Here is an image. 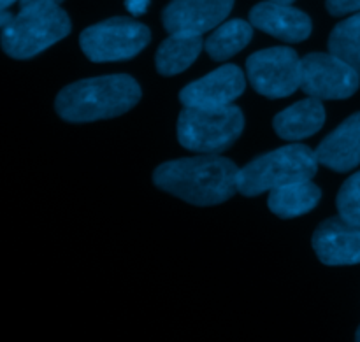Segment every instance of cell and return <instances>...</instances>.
<instances>
[{"mask_svg":"<svg viewBox=\"0 0 360 342\" xmlns=\"http://www.w3.org/2000/svg\"><path fill=\"white\" fill-rule=\"evenodd\" d=\"M11 20H13V14L7 13V11H0V28L6 27Z\"/></svg>","mask_w":360,"mask_h":342,"instance_id":"cell-23","label":"cell"},{"mask_svg":"<svg viewBox=\"0 0 360 342\" xmlns=\"http://www.w3.org/2000/svg\"><path fill=\"white\" fill-rule=\"evenodd\" d=\"M313 248L326 265L360 263V227L341 216L329 218L315 230Z\"/></svg>","mask_w":360,"mask_h":342,"instance_id":"cell-11","label":"cell"},{"mask_svg":"<svg viewBox=\"0 0 360 342\" xmlns=\"http://www.w3.org/2000/svg\"><path fill=\"white\" fill-rule=\"evenodd\" d=\"M250 23L259 30L287 42H301L311 34V20L290 4L262 2L250 13Z\"/></svg>","mask_w":360,"mask_h":342,"instance_id":"cell-12","label":"cell"},{"mask_svg":"<svg viewBox=\"0 0 360 342\" xmlns=\"http://www.w3.org/2000/svg\"><path fill=\"white\" fill-rule=\"evenodd\" d=\"M319 171L315 151L302 144H290L269 151L238 172V192L255 197L290 183L309 181Z\"/></svg>","mask_w":360,"mask_h":342,"instance_id":"cell-3","label":"cell"},{"mask_svg":"<svg viewBox=\"0 0 360 342\" xmlns=\"http://www.w3.org/2000/svg\"><path fill=\"white\" fill-rule=\"evenodd\" d=\"M245 129L241 109L229 104L224 107H185L178 118V140L195 153L218 154L231 147Z\"/></svg>","mask_w":360,"mask_h":342,"instance_id":"cell-5","label":"cell"},{"mask_svg":"<svg viewBox=\"0 0 360 342\" xmlns=\"http://www.w3.org/2000/svg\"><path fill=\"white\" fill-rule=\"evenodd\" d=\"M326 121L322 100L308 97L274 116V130L285 140H301L319 132Z\"/></svg>","mask_w":360,"mask_h":342,"instance_id":"cell-14","label":"cell"},{"mask_svg":"<svg viewBox=\"0 0 360 342\" xmlns=\"http://www.w3.org/2000/svg\"><path fill=\"white\" fill-rule=\"evenodd\" d=\"M238 172L229 158L204 153L165 162L153 172V183L193 206H217L238 192Z\"/></svg>","mask_w":360,"mask_h":342,"instance_id":"cell-1","label":"cell"},{"mask_svg":"<svg viewBox=\"0 0 360 342\" xmlns=\"http://www.w3.org/2000/svg\"><path fill=\"white\" fill-rule=\"evenodd\" d=\"M202 37L197 34H171L157 51V70L162 76H176L188 69L202 51Z\"/></svg>","mask_w":360,"mask_h":342,"instance_id":"cell-15","label":"cell"},{"mask_svg":"<svg viewBox=\"0 0 360 342\" xmlns=\"http://www.w3.org/2000/svg\"><path fill=\"white\" fill-rule=\"evenodd\" d=\"M245 88L243 70L236 65H224L183 88L179 100L185 107H224L241 97Z\"/></svg>","mask_w":360,"mask_h":342,"instance_id":"cell-9","label":"cell"},{"mask_svg":"<svg viewBox=\"0 0 360 342\" xmlns=\"http://www.w3.org/2000/svg\"><path fill=\"white\" fill-rule=\"evenodd\" d=\"M326 6L333 16H345V14L359 13L360 0H327Z\"/></svg>","mask_w":360,"mask_h":342,"instance_id":"cell-20","label":"cell"},{"mask_svg":"<svg viewBox=\"0 0 360 342\" xmlns=\"http://www.w3.org/2000/svg\"><path fill=\"white\" fill-rule=\"evenodd\" d=\"M141 88L125 74L90 77L69 84L58 93L55 109L70 123H88L116 118L139 102Z\"/></svg>","mask_w":360,"mask_h":342,"instance_id":"cell-2","label":"cell"},{"mask_svg":"<svg viewBox=\"0 0 360 342\" xmlns=\"http://www.w3.org/2000/svg\"><path fill=\"white\" fill-rule=\"evenodd\" d=\"M70 34V20L60 6L20 7V13L2 28L0 44L6 55L27 60Z\"/></svg>","mask_w":360,"mask_h":342,"instance_id":"cell-4","label":"cell"},{"mask_svg":"<svg viewBox=\"0 0 360 342\" xmlns=\"http://www.w3.org/2000/svg\"><path fill=\"white\" fill-rule=\"evenodd\" d=\"M246 72L257 93L283 98L301 88V58L290 48H269L246 60Z\"/></svg>","mask_w":360,"mask_h":342,"instance_id":"cell-7","label":"cell"},{"mask_svg":"<svg viewBox=\"0 0 360 342\" xmlns=\"http://www.w3.org/2000/svg\"><path fill=\"white\" fill-rule=\"evenodd\" d=\"M320 199L322 192L309 179L271 190L267 206L280 218H297L315 209Z\"/></svg>","mask_w":360,"mask_h":342,"instance_id":"cell-16","label":"cell"},{"mask_svg":"<svg viewBox=\"0 0 360 342\" xmlns=\"http://www.w3.org/2000/svg\"><path fill=\"white\" fill-rule=\"evenodd\" d=\"M360 77L333 53H311L301 58V90L320 100H341L359 90Z\"/></svg>","mask_w":360,"mask_h":342,"instance_id":"cell-8","label":"cell"},{"mask_svg":"<svg viewBox=\"0 0 360 342\" xmlns=\"http://www.w3.org/2000/svg\"><path fill=\"white\" fill-rule=\"evenodd\" d=\"M329 53L348 63L360 77V13L341 21L330 32Z\"/></svg>","mask_w":360,"mask_h":342,"instance_id":"cell-18","label":"cell"},{"mask_svg":"<svg viewBox=\"0 0 360 342\" xmlns=\"http://www.w3.org/2000/svg\"><path fill=\"white\" fill-rule=\"evenodd\" d=\"M319 164L336 172H348L360 164V112L345 119L315 151Z\"/></svg>","mask_w":360,"mask_h":342,"instance_id":"cell-13","label":"cell"},{"mask_svg":"<svg viewBox=\"0 0 360 342\" xmlns=\"http://www.w3.org/2000/svg\"><path fill=\"white\" fill-rule=\"evenodd\" d=\"M63 0H20V7L30 6H60Z\"/></svg>","mask_w":360,"mask_h":342,"instance_id":"cell-22","label":"cell"},{"mask_svg":"<svg viewBox=\"0 0 360 342\" xmlns=\"http://www.w3.org/2000/svg\"><path fill=\"white\" fill-rule=\"evenodd\" d=\"M150 28L129 18H111L83 30L79 46L91 62L134 58L150 44Z\"/></svg>","mask_w":360,"mask_h":342,"instance_id":"cell-6","label":"cell"},{"mask_svg":"<svg viewBox=\"0 0 360 342\" xmlns=\"http://www.w3.org/2000/svg\"><path fill=\"white\" fill-rule=\"evenodd\" d=\"M234 0H172L162 20L169 34L202 35L213 30L231 14Z\"/></svg>","mask_w":360,"mask_h":342,"instance_id":"cell-10","label":"cell"},{"mask_svg":"<svg viewBox=\"0 0 360 342\" xmlns=\"http://www.w3.org/2000/svg\"><path fill=\"white\" fill-rule=\"evenodd\" d=\"M338 213L348 223L360 227V172L350 176L338 193Z\"/></svg>","mask_w":360,"mask_h":342,"instance_id":"cell-19","label":"cell"},{"mask_svg":"<svg viewBox=\"0 0 360 342\" xmlns=\"http://www.w3.org/2000/svg\"><path fill=\"white\" fill-rule=\"evenodd\" d=\"M355 339H357V341H360V327H359V330H357V334H355Z\"/></svg>","mask_w":360,"mask_h":342,"instance_id":"cell-26","label":"cell"},{"mask_svg":"<svg viewBox=\"0 0 360 342\" xmlns=\"http://www.w3.org/2000/svg\"><path fill=\"white\" fill-rule=\"evenodd\" d=\"M14 2H18V0H0V11H6L7 7L13 6Z\"/></svg>","mask_w":360,"mask_h":342,"instance_id":"cell-24","label":"cell"},{"mask_svg":"<svg viewBox=\"0 0 360 342\" xmlns=\"http://www.w3.org/2000/svg\"><path fill=\"white\" fill-rule=\"evenodd\" d=\"M125 6L130 14L141 16V14L146 13L148 6H150V0H125Z\"/></svg>","mask_w":360,"mask_h":342,"instance_id":"cell-21","label":"cell"},{"mask_svg":"<svg viewBox=\"0 0 360 342\" xmlns=\"http://www.w3.org/2000/svg\"><path fill=\"white\" fill-rule=\"evenodd\" d=\"M269 2H276V4H292L294 0H269Z\"/></svg>","mask_w":360,"mask_h":342,"instance_id":"cell-25","label":"cell"},{"mask_svg":"<svg viewBox=\"0 0 360 342\" xmlns=\"http://www.w3.org/2000/svg\"><path fill=\"white\" fill-rule=\"evenodd\" d=\"M253 25L243 20H232L220 25L213 34L207 37L206 53L217 62L231 58L236 53L245 49L253 37Z\"/></svg>","mask_w":360,"mask_h":342,"instance_id":"cell-17","label":"cell"}]
</instances>
